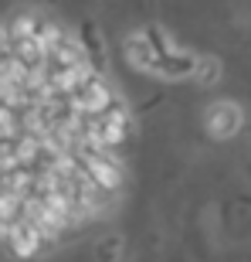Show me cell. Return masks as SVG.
<instances>
[{"label":"cell","instance_id":"3957f363","mask_svg":"<svg viewBox=\"0 0 251 262\" xmlns=\"http://www.w3.org/2000/svg\"><path fill=\"white\" fill-rule=\"evenodd\" d=\"M204 126L214 140H231L238 129L244 126V113L241 106H234V102H214L207 113H204Z\"/></svg>","mask_w":251,"mask_h":262},{"label":"cell","instance_id":"7a4b0ae2","mask_svg":"<svg viewBox=\"0 0 251 262\" xmlns=\"http://www.w3.org/2000/svg\"><path fill=\"white\" fill-rule=\"evenodd\" d=\"M126 61L139 72L153 78H187L193 75V65H197V55L184 51L180 45H173L170 34H163L160 28H143L126 38Z\"/></svg>","mask_w":251,"mask_h":262},{"label":"cell","instance_id":"6da1fadb","mask_svg":"<svg viewBox=\"0 0 251 262\" xmlns=\"http://www.w3.org/2000/svg\"><path fill=\"white\" fill-rule=\"evenodd\" d=\"M133 116L65 28L0 24V238L17 255L95 218L126 181Z\"/></svg>","mask_w":251,"mask_h":262},{"label":"cell","instance_id":"277c9868","mask_svg":"<svg viewBox=\"0 0 251 262\" xmlns=\"http://www.w3.org/2000/svg\"><path fill=\"white\" fill-rule=\"evenodd\" d=\"M193 78H197L200 85H214V82L221 78V61H217V58H197V65H193Z\"/></svg>","mask_w":251,"mask_h":262}]
</instances>
